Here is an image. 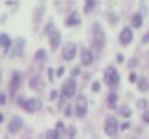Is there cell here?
Wrapping results in <instances>:
<instances>
[{
    "label": "cell",
    "mask_w": 149,
    "mask_h": 139,
    "mask_svg": "<svg viewBox=\"0 0 149 139\" xmlns=\"http://www.w3.org/2000/svg\"><path fill=\"white\" fill-rule=\"evenodd\" d=\"M105 44V34L100 27L99 23L93 24V39H92V46L97 50L100 51Z\"/></svg>",
    "instance_id": "cell-1"
},
{
    "label": "cell",
    "mask_w": 149,
    "mask_h": 139,
    "mask_svg": "<svg viewBox=\"0 0 149 139\" xmlns=\"http://www.w3.org/2000/svg\"><path fill=\"white\" fill-rule=\"evenodd\" d=\"M119 74H118V71L113 67V66H109L105 70V74H104V81L107 86L109 87H114L119 83Z\"/></svg>",
    "instance_id": "cell-2"
},
{
    "label": "cell",
    "mask_w": 149,
    "mask_h": 139,
    "mask_svg": "<svg viewBox=\"0 0 149 139\" xmlns=\"http://www.w3.org/2000/svg\"><path fill=\"white\" fill-rule=\"evenodd\" d=\"M76 111H77V116L78 117L85 116V114L87 111V100H86L85 96L79 95L77 97V101H76Z\"/></svg>",
    "instance_id": "cell-3"
},
{
    "label": "cell",
    "mask_w": 149,
    "mask_h": 139,
    "mask_svg": "<svg viewBox=\"0 0 149 139\" xmlns=\"http://www.w3.org/2000/svg\"><path fill=\"white\" fill-rule=\"evenodd\" d=\"M62 54H63V58L66 60L73 59V57L76 56V44L72 42L65 43L62 49Z\"/></svg>",
    "instance_id": "cell-4"
},
{
    "label": "cell",
    "mask_w": 149,
    "mask_h": 139,
    "mask_svg": "<svg viewBox=\"0 0 149 139\" xmlns=\"http://www.w3.org/2000/svg\"><path fill=\"white\" fill-rule=\"evenodd\" d=\"M118 130V120L113 116H108L105 122V132L109 136H114Z\"/></svg>",
    "instance_id": "cell-5"
},
{
    "label": "cell",
    "mask_w": 149,
    "mask_h": 139,
    "mask_svg": "<svg viewBox=\"0 0 149 139\" xmlns=\"http://www.w3.org/2000/svg\"><path fill=\"white\" fill-rule=\"evenodd\" d=\"M76 93V81L73 79H68L63 86V95L65 97H72Z\"/></svg>",
    "instance_id": "cell-6"
},
{
    "label": "cell",
    "mask_w": 149,
    "mask_h": 139,
    "mask_svg": "<svg viewBox=\"0 0 149 139\" xmlns=\"http://www.w3.org/2000/svg\"><path fill=\"white\" fill-rule=\"evenodd\" d=\"M41 105H42L41 101L37 100V98H34V97L33 98H28L27 101L23 102V108L28 112H34V111L38 110L41 108Z\"/></svg>",
    "instance_id": "cell-7"
},
{
    "label": "cell",
    "mask_w": 149,
    "mask_h": 139,
    "mask_svg": "<svg viewBox=\"0 0 149 139\" xmlns=\"http://www.w3.org/2000/svg\"><path fill=\"white\" fill-rule=\"evenodd\" d=\"M22 124H23L22 118L19 117V116H14V117L12 118V120L9 122V124H8V130H9V132H12V133L17 132V131L20 130V127L22 126Z\"/></svg>",
    "instance_id": "cell-8"
},
{
    "label": "cell",
    "mask_w": 149,
    "mask_h": 139,
    "mask_svg": "<svg viewBox=\"0 0 149 139\" xmlns=\"http://www.w3.org/2000/svg\"><path fill=\"white\" fill-rule=\"evenodd\" d=\"M20 73L19 72H14L13 73V76H12V80H10V85H9V90H10V94L12 96L14 95V93L16 92V89L19 88L20 86Z\"/></svg>",
    "instance_id": "cell-9"
},
{
    "label": "cell",
    "mask_w": 149,
    "mask_h": 139,
    "mask_svg": "<svg viewBox=\"0 0 149 139\" xmlns=\"http://www.w3.org/2000/svg\"><path fill=\"white\" fill-rule=\"evenodd\" d=\"M49 42H50V46L52 50H55L59 42H61V34L57 31V30H52L50 34H49Z\"/></svg>",
    "instance_id": "cell-10"
},
{
    "label": "cell",
    "mask_w": 149,
    "mask_h": 139,
    "mask_svg": "<svg viewBox=\"0 0 149 139\" xmlns=\"http://www.w3.org/2000/svg\"><path fill=\"white\" fill-rule=\"evenodd\" d=\"M133 38V34H132V30L129 27H125L123 30L121 31L120 34V41L122 44H128Z\"/></svg>",
    "instance_id": "cell-11"
},
{
    "label": "cell",
    "mask_w": 149,
    "mask_h": 139,
    "mask_svg": "<svg viewBox=\"0 0 149 139\" xmlns=\"http://www.w3.org/2000/svg\"><path fill=\"white\" fill-rule=\"evenodd\" d=\"M78 23H80V16L77 12H72L69 15V17L66 19V24L68 25H76Z\"/></svg>",
    "instance_id": "cell-12"
},
{
    "label": "cell",
    "mask_w": 149,
    "mask_h": 139,
    "mask_svg": "<svg viewBox=\"0 0 149 139\" xmlns=\"http://www.w3.org/2000/svg\"><path fill=\"white\" fill-rule=\"evenodd\" d=\"M93 60V56H92V52L88 50V49H84L83 52H81V61L84 65H90Z\"/></svg>",
    "instance_id": "cell-13"
},
{
    "label": "cell",
    "mask_w": 149,
    "mask_h": 139,
    "mask_svg": "<svg viewBox=\"0 0 149 139\" xmlns=\"http://www.w3.org/2000/svg\"><path fill=\"white\" fill-rule=\"evenodd\" d=\"M10 43H12V41H10V38H9V36L7 34H5V32L0 34V44L2 46H5V51H7V49L10 45Z\"/></svg>",
    "instance_id": "cell-14"
},
{
    "label": "cell",
    "mask_w": 149,
    "mask_h": 139,
    "mask_svg": "<svg viewBox=\"0 0 149 139\" xmlns=\"http://www.w3.org/2000/svg\"><path fill=\"white\" fill-rule=\"evenodd\" d=\"M130 23H132V25L135 27V28L140 27V25L142 24V16H141L139 13L133 14V16H132V19H130Z\"/></svg>",
    "instance_id": "cell-15"
},
{
    "label": "cell",
    "mask_w": 149,
    "mask_h": 139,
    "mask_svg": "<svg viewBox=\"0 0 149 139\" xmlns=\"http://www.w3.org/2000/svg\"><path fill=\"white\" fill-rule=\"evenodd\" d=\"M137 87L140 90H147L149 88V83H148V80L146 76H141L139 79V83H137Z\"/></svg>",
    "instance_id": "cell-16"
},
{
    "label": "cell",
    "mask_w": 149,
    "mask_h": 139,
    "mask_svg": "<svg viewBox=\"0 0 149 139\" xmlns=\"http://www.w3.org/2000/svg\"><path fill=\"white\" fill-rule=\"evenodd\" d=\"M116 100H118L116 94H115V93H111V94L108 95V97H107L108 105H109L111 108H114V107H115V102H116Z\"/></svg>",
    "instance_id": "cell-17"
},
{
    "label": "cell",
    "mask_w": 149,
    "mask_h": 139,
    "mask_svg": "<svg viewBox=\"0 0 149 139\" xmlns=\"http://www.w3.org/2000/svg\"><path fill=\"white\" fill-rule=\"evenodd\" d=\"M120 114H121V116H123V117H129L130 114H132V109H130L128 105H122V107L120 108Z\"/></svg>",
    "instance_id": "cell-18"
},
{
    "label": "cell",
    "mask_w": 149,
    "mask_h": 139,
    "mask_svg": "<svg viewBox=\"0 0 149 139\" xmlns=\"http://www.w3.org/2000/svg\"><path fill=\"white\" fill-rule=\"evenodd\" d=\"M58 133L56 130H47V133H45V138L47 139H58Z\"/></svg>",
    "instance_id": "cell-19"
},
{
    "label": "cell",
    "mask_w": 149,
    "mask_h": 139,
    "mask_svg": "<svg viewBox=\"0 0 149 139\" xmlns=\"http://www.w3.org/2000/svg\"><path fill=\"white\" fill-rule=\"evenodd\" d=\"M94 6H95V1H93V0H87L86 3H85V7H84V12H85V13L91 12Z\"/></svg>",
    "instance_id": "cell-20"
},
{
    "label": "cell",
    "mask_w": 149,
    "mask_h": 139,
    "mask_svg": "<svg viewBox=\"0 0 149 139\" xmlns=\"http://www.w3.org/2000/svg\"><path fill=\"white\" fill-rule=\"evenodd\" d=\"M44 56H45V51L43 49H40L35 53V59H42V58H44Z\"/></svg>",
    "instance_id": "cell-21"
},
{
    "label": "cell",
    "mask_w": 149,
    "mask_h": 139,
    "mask_svg": "<svg viewBox=\"0 0 149 139\" xmlns=\"http://www.w3.org/2000/svg\"><path fill=\"white\" fill-rule=\"evenodd\" d=\"M56 131H57L58 136H59L61 133H63V131H64V125H63L62 122H58V123L56 124Z\"/></svg>",
    "instance_id": "cell-22"
},
{
    "label": "cell",
    "mask_w": 149,
    "mask_h": 139,
    "mask_svg": "<svg viewBox=\"0 0 149 139\" xmlns=\"http://www.w3.org/2000/svg\"><path fill=\"white\" fill-rule=\"evenodd\" d=\"M137 107L139 108H146L147 107V100L146 98H140L137 101Z\"/></svg>",
    "instance_id": "cell-23"
},
{
    "label": "cell",
    "mask_w": 149,
    "mask_h": 139,
    "mask_svg": "<svg viewBox=\"0 0 149 139\" xmlns=\"http://www.w3.org/2000/svg\"><path fill=\"white\" fill-rule=\"evenodd\" d=\"M92 89H93L94 92L99 90V89H100V83H99L98 81H94V82L92 83Z\"/></svg>",
    "instance_id": "cell-24"
},
{
    "label": "cell",
    "mask_w": 149,
    "mask_h": 139,
    "mask_svg": "<svg viewBox=\"0 0 149 139\" xmlns=\"http://www.w3.org/2000/svg\"><path fill=\"white\" fill-rule=\"evenodd\" d=\"M135 80H136V73H135V72L129 73V81H130V82H134Z\"/></svg>",
    "instance_id": "cell-25"
},
{
    "label": "cell",
    "mask_w": 149,
    "mask_h": 139,
    "mask_svg": "<svg viewBox=\"0 0 149 139\" xmlns=\"http://www.w3.org/2000/svg\"><path fill=\"white\" fill-rule=\"evenodd\" d=\"M6 103V94L1 93L0 94V104H5Z\"/></svg>",
    "instance_id": "cell-26"
},
{
    "label": "cell",
    "mask_w": 149,
    "mask_h": 139,
    "mask_svg": "<svg viewBox=\"0 0 149 139\" xmlns=\"http://www.w3.org/2000/svg\"><path fill=\"white\" fill-rule=\"evenodd\" d=\"M79 72H80V68L77 66V67H74L73 70H72V72H71V74L73 75V76H76V75H78L79 74Z\"/></svg>",
    "instance_id": "cell-27"
},
{
    "label": "cell",
    "mask_w": 149,
    "mask_h": 139,
    "mask_svg": "<svg viewBox=\"0 0 149 139\" xmlns=\"http://www.w3.org/2000/svg\"><path fill=\"white\" fill-rule=\"evenodd\" d=\"M135 65H136V59H135V58H132V59H129L128 66H129V67H133V66H135Z\"/></svg>",
    "instance_id": "cell-28"
},
{
    "label": "cell",
    "mask_w": 149,
    "mask_h": 139,
    "mask_svg": "<svg viewBox=\"0 0 149 139\" xmlns=\"http://www.w3.org/2000/svg\"><path fill=\"white\" fill-rule=\"evenodd\" d=\"M143 119L149 123V110H146V111H144V114H143Z\"/></svg>",
    "instance_id": "cell-29"
},
{
    "label": "cell",
    "mask_w": 149,
    "mask_h": 139,
    "mask_svg": "<svg viewBox=\"0 0 149 139\" xmlns=\"http://www.w3.org/2000/svg\"><path fill=\"white\" fill-rule=\"evenodd\" d=\"M64 114H65V116H70V115H71V105H70V104L65 108V112H64Z\"/></svg>",
    "instance_id": "cell-30"
},
{
    "label": "cell",
    "mask_w": 149,
    "mask_h": 139,
    "mask_svg": "<svg viewBox=\"0 0 149 139\" xmlns=\"http://www.w3.org/2000/svg\"><path fill=\"white\" fill-rule=\"evenodd\" d=\"M63 72H64V67H62V66H61V67L57 70V75H58V76H61V75L63 74Z\"/></svg>",
    "instance_id": "cell-31"
},
{
    "label": "cell",
    "mask_w": 149,
    "mask_h": 139,
    "mask_svg": "<svg viewBox=\"0 0 149 139\" xmlns=\"http://www.w3.org/2000/svg\"><path fill=\"white\" fill-rule=\"evenodd\" d=\"M56 96H57V92H56V90H52V92H51V94H50V98H51V100H54Z\"/></svg>",
    "instance_id": "cell-32"
},
{
    "label": "cell",
    "mask_w": 149,
    "mask_h": 139,
    "mask_svg": "<svg viewBox=\"0 0 149 139\" xmlns=\"http://www.w3.org/2000/svg\"><path fill=\"white\" fill-rule=\"evenodd\" d=\"M48 73H49V79L52 81V68H51V67L48 70Z\"/></svg>",
    "instance_id": "cell-33"
},
{
    "label": "cell",
    "mask_w": 149,
    "mask_h": 139,
    "mask_svg": "<svg viewBox=\"0 0 149 139\" xmlns=\"http://www.w3.org/2000/svg\"><path fill=\"white\" fill-rule=\"evenodd\" d=\"M74 132H76V131H74V127H73V126H70V129H69V134L72 136V134H74Z\"/></svg>",
    "instance_id": "cell-34"
},
{
    "label": "cell",
    "mask_w": 149,
    "mask_h": 139,
    "mask_svg": "<svg viewBox=\"0 0 149 139\" xmlns=\"http://www.w3.org/2000/svg\"><path fill=\"white\" fill-rule=\"evenodd\" d=\"M116 58H118V61H119V63H121V61H122V59H123V57H122V54H121V53H118V57H116Z\"/></svg>",
    "instance_id": "cell-35"
},
{
    "label": "cell",
    "mask_w": 149,
    "mask_h": 139,
    "mask_svg": "<svg viewBox=\"0 0 149 139\" xmlns=\"http://www.w3.org/2000/svg\"><path fill=\"white\" fill-rule=\"evenodd\" d=\"M128 126H129V124H128V123H125V124H122V125H121V129L123 130V129H127Z\"/></svg>",
    "instance_id": "cell-36"
},
{
    "label": "cell",
    "mask_w": 149,
    "mask_h": 139,
    "mask_svg": "<svg viewBox=\"0 0 149 139\" xmlns=\"http://www.w3.org/2000/svg\"><path fill=\"white\" fill-rule=\"evenodd\" d=\"M149 41V34H147L146 36H144V38H143V42L146 43V42H148Z\"/></svg>",
    "instance_id": "cell-37"
},
{
    "label": "cell",
    "mask_w": 149,
    "mask_h": 139,
    "mask_svg": "<svg viewBox=\"0 0 149 139\" xmlns=\"http://www.w3.org/2000/svg\"><path fill=\"white\" fill-rule=\"evenodd\" d=\"M2 119H3V116H2V114H0V123L2 122Z\"/></svg>",
    "instance_id": "cell-38"
},
{
    "label": "cell",
    "mask_w": 149,
    "mask_h": 139,
    "mask_svg": "<svg viewBox=\"0 0 149 139\" xmlns=\"http://www.w3.org/2000/svg\"><path fill=\"white\" fill-rule=\"evenodd\" d=\"M6 139H7V138H6Z\"/></svg>",
    "instance_id": "cell-39"
}]
</instances>
